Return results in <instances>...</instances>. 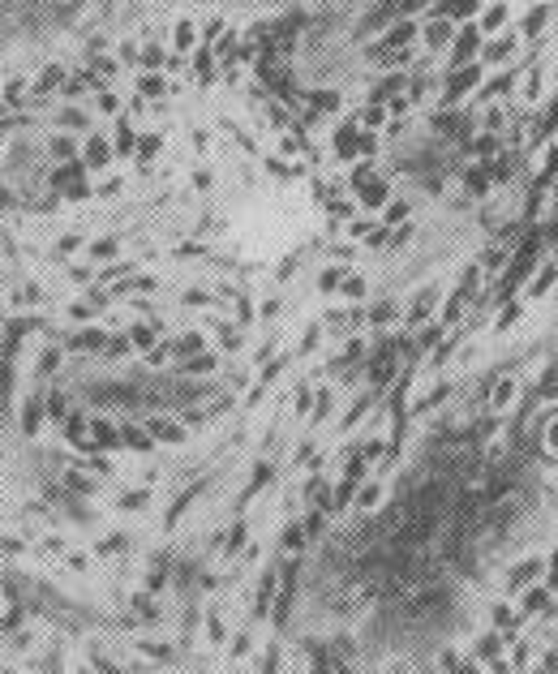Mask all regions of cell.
Returning a JSON list of instances; mask_svg holds the SVG:
<instances>
[{
  "label": "cell",
  "instance_id": "6da1fadb",
  "mask_svg": "<svg viewBox=\"0 0 558 674\" xmlns=\"http://www.w3.org/2000/svg\"><path fill=\"white\" fill-rule=\"evenodd\" d=\"M533 382L524 378V374H498L494 378V386H489V396H485V408H489V417H511L516 413V404L524 400V391H528Z\"/></svg>",
  "mask_w": 558,
  "mask_h": 674
},
{
  "label": "cell",
  "instance_id": "7a4b0ae2",
  "mask_svg": "<svg viewBox=\"0 0 558 674\" xmlns=\"http://www.w3.org/2000/svg\"><path fill=\"white\" fill-rule=\"evenodd\" d=\"M365 326L378 331V335L404 331V305H400V301H374V305L365 309Z\"/></svg>",
  "mask_w": 558,
  "mask_h": 674
},
{
  "label": "cell",
  "instance_id": "3957f363",
  "mask_svg": "<svg viewBox=\"0 0 558 674\" xmlns=\"http://www.w3.org/2000/svg\"><path fill=\"white\" fill-rule=\"evenodd\" d=\"M391 198H396V189H391V181H382V177H369L365 185H357V206H361V211H374V215H378Z\"/></svg>",
  "mask_w": 558,
  "mask_h": 674
},
{
  "label": "cell",
  "instance_id": "277c9868",
  "mask_svg": "<svg viewBox=\"0 0 558 674\" xmlns=\"http://www.w3.org/2000/svg\"><path fill=\"white\" fill-rule=\"evenodd\" d=\"M309 507H318V512H326V516H335V485L318 473V477H309L305 481V494H301Z\"/></svg>",
  "mask_w": 558,
  "mask_h": 674
},
{
  "label": "cell",
  "instance_id": "5b68a950",
  "mask_svg": "<svg viewBox=\"0 0 558 674\" xmlns=\"http://www.w3.org/2000/svg\"><path fill=\"white\" fill-rule=\"evenodd\" d=\"M177 365H181V374H185V378L215 374V369H219V348H202V353H194V357H181Z\"/></svg>",
  "mask_w": 558,
  "mask_h": 674
},
{
  "label": "cell",
  "instance_id": "8992f818",
  "mask_svg": "<svg viewBox=\"0 0 558 674\" xmlns=\"http://www.w3.org/2000/svg\"><path fill=\"white\" fill-rule=\"evenodd\" d=\"M90 438L99 447H112V451H121V447H125V434H121V425L112 417H90Z\"/></svg>",
  "mask_w": 558,
  "mask_h": 674
},
{
  "label": "cell",
  "instance_id": "52a82bcc",
  "mask_svg": "<svg viewBox=\"0 0 558 674\" xmlns=\"http://www.w3.org/2000/svg\"><path fill=\"white\" fill-rule=\"evenodd\" d=\"M382 502H386V485L365 477V481L357 485V512H361V516H374V512L382 507Z\"/></svg>",
  "mask_w": 558,
  "mask_h": 674
},
{
  "label": "cell",
  "instance_id": "ba28073f",
  "mask_svg": "<svg viewBox=\"0 0 558 674\" xmlns=\"http://www.w3.org/2000/svg\"><path fill=\"white\" fill-rule=\"evenodd\" d=\"M305 541H309V533H305V520H288V524H284V533H279V550H284L288 558H301Z\"/></svg>",
  "mask_w": 558,
  "mask_h": 674
},
{
  "label": "cell",
  "instance_id": "9c48e42d",
  "mask_svg": "<svg viewBox=\"0 0 558 674\" xmlns=\"http://www.w3.org/2000/svg\"><path fill=\"white\" fill-rule=\"evenodd\" d=\"M335 297H344V301H365L369 297V275H361V271H344V279H340V292Z\"/></svg>",
  "mask_w": 558,
  "mask_h": 674
},
{
  "label": "cell",
  "instance_id": "30bf717a",
  "mask_svg": "<svg viewBox=\"0 0 558 674\" xmlns=\"http://www.w3.org/2000/svg\"><path fill=\"white\" fill-rule=\"evenodd\" d=\"M82 163L90 167V172H99V167H107L112 163V146H107V138H86V146H82Z\"/></svg>",
  "mask_w": 558,
  "mask_h": 674
},
{
  "label": "cell",
  "instance_id": "8fae6325",
  "mask_svg": "<svg viewBox=\"0 0 558 674\" xmlns=\"http://www.w3.org/2000/svg\"><path fill=\"white\" fill-rule=\"evenodd\" d=\"M159 335H163L159 322H133V326H129V340H133L138 353H150V348L159 344Z\"/></svg>",
  "mask_w": 558,
  "mask_h": 674
},
{
  "label": "cell",
  "instance_id": "7c38bea8",
  "mask_svg": "<svg viewBox=\"0 0 558 674\" xmlns=\"http://www.w3.org/2000/svg\"><path fill=\"white\" fill-rule=\"evenodd\" d=\"M121 434H125V447H129V451H146V456H150L155 447H159V442H155V434H150V430H142V425H133V421H125V425H121Z\"/></svg>",
  "mask_w": 558,
  "mask_h": 674
},
{
  "label": "cell",
  "instance_id": "4fadbf2b",
  "mask_svg": "<svg viewBox=\"0 0 558 674\" xmlns=\"http://www.w3.org/2000/svg\"><path fill=\"white\" fill-rule=\"evenodd\" d=\"M378 219L386 223V228H404V223H412V206H408L404 198H391V202L378 211Z\"/></svg>",
  "mask_w": 558,
  "mask_h": 674
},
{
  "label": "cell",
  "instance_id": "5bb4252c",
  "mask_svg": "<svg viewBox=\"0 0 558 674\" xmlns=\"http://www.w3.org/2000/svg\"><path fill=\"white\" fill-rule=\"evenodd\" d=\"M146 430L155 434V442H185V425L167 421V417H150V421H146Z\"/></svg>",
  "mask_w": 558,
  "mask_h": 674
},
{
  "label": "cell",
  "instance_id": "9a60e30c",
  "mask_svg": "<svg viewBox=\"0 0 558 674\" xmlns=\"http://www.w3.org/2000/svg\"><path fill=\"white\" fill-rule=\"evenodd\" d=\"M541 456L550 460V464H558V408L545 417V425H541Z\"/></svg>",
  "mask_w": 558,
  "mask_h": 674
},
{
  "label": "cell",
  "instance_id": "2e32d148",
  "mask_svg": "<svg viewBox=\"0 0 558 674\" xmlns=\"http://www.w3.org/2000/svg\"><path fill=\"white\" fill-rule=\"evenodd\" d=\"M43 421H47V408H43V396H35V400H26V408H22V430L35 438L39 430H43Z\"/></svg>",
  "mask_w": 558,
  "mask_h": 674
},
{
  "label": "cell",
  "instance_id": "e0dca14e",
  "mask_svg": "<svg viewBox=\"0 0 558 674\" xmlns=\"http://www.w3.org/2000/svg\"><path fill=\"white\" fill-rule=\"evenodd\" d=\"M172 348H177V361H181V357H194V353H202L210 344H206V331H185V335L172 340Z\"/></svg>",
  "mask_w": 558,
  "mask_h": 674
},
{
  "label": "cell",
  "instance_id": "ac0fdd59",
  "mask_svg": "<svg viewBox=\"0 0 558 674\" xmlns=\"http://www.w3.org/2000/svg\"><path fill=\"white\" fill-rule=\"evenodd\" d=\"M69 348H86V353H103L107 348V335L103 331H95V326H82L73 340H69Z\"/></svg>",
  "mask_w": 558,
  "mask_h": 674
},
{
  "label": "cell",
  "instance_id": "d6986e66",
  "mask_svg": "<svg viewBox=\"0 0 558 674\" xmlns=\"http://www.w3.org/2000/svg\"><path fill=\"white\" fill-rule=\"evenodd\" d=\"M47 155H52L56 163H73V159H78V142H73L69 134H56V138L47 142Z\"/></svg>",
  "mask_w": 558,
  "mask_h": 674
},
{
  "label": "cell",
  "instance_id": "ffe728a7",
  "mask_svg": "<svg viewBox=\"0 0 558 674\" xmlns=\"http://www.w3.org/2000/svg\"><path fill=\"white\" fill-rule=\"evenodd\" d=\"M249 545V524L245 520H237L232 528H228V545H223V558H241V550Z\"/></svg>",
  "mask_w": 558,
  "mask_h": 674
},
{
  "label": "cell",
  "instance_id": "44dd1931",
  "mask_svg": "<svg viewBox=\"0 0 558 674\" xmlns=\"http://www.w3.org/2000/svg\"><path fill=\"white\" fill-rule=\"evenodd\" d=\"M90 258H95V262L121 258V241H117V237H99V241H90Z\"/></svg>",
  "mask_w": 558,
  "mask_h": 674
},
{
  "label": "cell",
  "instance_id": "7402d4cb",
  "mask_svg": "<svg viewBox=\"0 0 558 674\" xmlns=\"http://www.w3.org/2000/svg\"><path fill=\"white\" fill-rule=\"evenodd\" d=\"M331 413H335V386H322L318 396H314V413H309V417H314V421H326Z\"/></svg>",
  "mask_w": 558,
  "mask_h": 674
},
{
  "label": "cell",
  "instance_id": "603a6c76",
  "mask_svg": "<svg viewBox=\"0 0 558 674\" xmlns=\"http://www.w3.org/2000/svg\"><path fill=\"white\" fill-rule=\"evenodd\" d=\"M133 353V340L129 335H107V348H103V357H112V361H125Z\"/></svg>",
  "mask_w": 558,
  "mask_h": 674
},
{
  "label": "cell",
  "instance_id": "cb8c5ba5",
  "mask_svg": "<svg viewBox=\"0 0 558 674\" xmlns=\"http://www.w3.org/2000/svg\"><path fill=\"white\" fill-rule=\"evenodd\" d=\"M61 78H65V69H61V65H47V69H43V73H39L30 86H35L39 95H47V90H56V86H61Z\"/></svg>",
  "mask_w": 558,
  "mask_h": 674
},
{
  "label": "cell",
  "instance_id": "d4e9b609",
  "mask_svg": "<svg viewBox=\"0 0 558 674\" xmlns=\"http://www.w3.org/2000/svg\"><path fill=\"white\" fill-rule=\"evenodd\" d=\"M43 408H47V421H65V417H69V400L61 396V391L43 396Z\"/></svg>",
  "mask_w": 558,
  "mask_h": 674
},
{
  "label": "cell",
  "instance_id": "484cf974",
  "mask_svg": "<svg viewBox=\"0 0 558 674\" xmlns=\"http://www.w3.org/2000/svg\"><path fill=\"white\" fill-rule=\"evenodd\" d=\"M206 640H210L215 649H219L223 640H228V623H223V619H219V614H215V610L206 614Z\"/></svg>",
  "mask_w": 558,
  "mask_h": 674
},
{
  "label": "cell",
  "instance_id": "4316f807",
  "mask_svg": "<svg viewBox=\"0 0 558 674\" xmlns=\"http://www.w3.org/2000/svg\"><path fill=\"white\" fill-rule=\"evenodd\" d=\"M292 413H297V417L314 413V386H309V382H301V386H297V396H292Z\"/></svg>",
  "mask_w": 558,
  "mask_h": 674
},
{
  "label": "cell",
  "instance_id": "83f0119b",
  "mask_svg": "<svg viewBox=\"0 0 558 674\" xmlns=\"http://www.w3.org/2000/svg\"><path fill=\"white\" fill-rule=\"evenodd\" d=\"M61 361H65L61 348H43V353H39V374H56V369H61Z\"/></svg>",
  "mask_w": 558,
  "mask_h": 674
},
{
  "label": "cell",
  "instance_id": "f1b7e54d",
  "mask_svg": "<svg viewBox=\"0 0 558 674\" xmlns=\"http://www.w3.org/2000/svg\"><path fill=\"white\" fill-rule=\"evenodd\" d=\"M545 580H550V589L558 584V545L545 550Z\"/></svg>",
  "mask_w": 558,
  "mask_h": 674
},
{
  "label": "cell",
  "instance_id": "f546056e",
  "mask_svg": "<svg viewBox=\"0 0 558 674\" xmlns=\"http://www.w3.org/2000/svg\"><path fill=\"white\" fill-rule=\"evenodd\" d=\"M172 39H177V47H189V43H194V22H189V18H185V22H177Z\"/></svg>",
  "mask_w": 558,
  "mask_h": 674
},
{
  "label": "cell",
  "instance_id": "4dcf8cb0",
  "mask_svg": "<svg viewBox=\"0 0 558 674\" xmlns=\"http://www.w3.org/2000/svg\"><path fill=\"white\" fill-rule=\"evenodd\" d=\"M65 485H69L73 494H90V490H95V481H90V477H78V473H65Z\"/></svg>",
  "mask_w": 558,
  "mask_h": 674
},
{
  "label": "cell",
  "instance_id": "1f68e13d",
  "mask_svg": "<svg viewBox=\"0 0 558 674\" xmlns=\"http://www.w3.org/2000/svg\"><path fill=\"white\" fill-rule=\"evenodd\" d=\"M249 649H254V644H249V636L241 632V636H237V644L228 649V657H241V653H249Z\"/></svg>",
  "mask_w": 558,
  "mask_h": 674
},
{
  "label": "cell",
  "instance_id": "d6a6232c",
  "mask_svg": "<svg viewBox=\"0 0 558 674\" xmlns=\"http://www.w3.org/2000/svg\"><path fill=\"white\" fill-rule=\"evenodd\" d=\"M69 318L73 322H90V305H69Z\"/></svg>",
  "mask_w": 558,
  "mask_h": 674
},
{
  "label": "cell",
  "instance_id": "836d02e7",
  "mask_svg": "<svg viewBox=\"0 0 558 674\" xmlns=\"http://www.w3.org/2000/svg\"><path fill=\"white\" fill-rule=\"evenodd\" d=\"M0 550H5V554H22V550H26V545H22V541H18V537H5V541H0Z\"/></svg>",
  "mask_w": 558,
  "mask_h": 674
},
{
  "label": "cell",
  "instance_id": "e575fe53",
  "mask_svg": "<svg viewBox=\"0 0 558 674\" xmlns=\"http://www.w3.org/2000/svg\"><path fill=\"white\" fill-rule=\"evenodd\" d=\"M0 206H9V189H0Z\"/></svg>",
  "mask_w": 558,
  "mask_h": 674
}]
</instances>
